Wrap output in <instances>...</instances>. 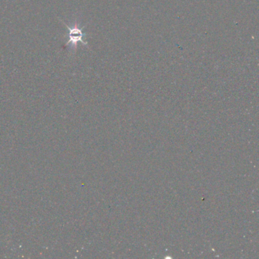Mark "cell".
<instances>
[{"label":"cell","instance_id":"obj_1","mask_svg":"<svg viewBox=\"0 0 259 259\" xmlns=\"http://www.w3.org/2000/svg\"><path fill=\"white\" fill-rule=\"evenodd\" d=\"M65 26L66 27L67 30H68V40L67 41V45H72L73 47H76L77 44L79 42L83 43L84 45H86L87 43L83 40V37L85 36V33H83L82 30L83 28H79L77 25H74L72 28L68 26V25L65 23Z\"/></svg>","mask_w":259,"mask_h":259}]
</instances>
